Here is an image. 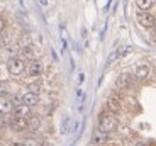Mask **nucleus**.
<instances>
[{"instance_id":"obj_1","label":"nucleus","mask_w":156,"mask_h":146,"mask_svg":"<svg viewBox=\"0 0 156 146\" xmlns=\"http://www.w3.org/2000/svg\"><path fill=\"white\" fill-rule=\"evenodd\" d=\"M98 129L107 133V134L114 133L117 129V119L112 114H102L98 117Z\"/></svg>"},{"instance_id":"obj_2","label":"nucleus","mask_w":156,"mask_h":146,"mask_svg":"<svg viewBox=\"0 0 156 146\" xmlns=\"http://www.w3.org/2000/svg\"><path fill=\"white\" fill-rule=\"evenodd\" d=\"M7 70L10 75L17 77V75H22L26 71V61L22 58H10L7 63Z\"/></svg>"},{"instance_id":"obj_3","label":"nucleus","mask_w":156,"mask_h":146,"mask_svg":"<svg viewBox=\"0 0 156 146\" xmlns=\"http://www.w3.org/2000/svg\"><path fill=\"white\" fill-rule=\"evenodd\" d=\"M105 107H107V111L112 112V114L119 112V111L122 109V100H121V97H119L117 94L109 95V97H107V100H105Z\"/></svg>"},{"instance_id":"obj_4","label":"nucleus","mask_w":156,"mask_h":146,"mask_svg":"<svg viewBox=\"0 0 156 146\" xmlns=\"http://www.w3.org/2000/svg\"><path fill=\"white\" fill-rule=\"evenodd\" d=\"M26 71H27V75H29V77L36 78V77H41V75H43L44 66H43V63H41L39 59H32L31 63L26 66Z\"/></svg>"},{"instance_id":"obj_5","label":"nucleus","mask_w":156,"mask_h":146,"mask_svg":"<svg viewBox=\"0 0 156 146\" xmlns=\"http://www.w3.org/2000/svg\"><path fill=\"white\" fill-rule=\"evenodd\" d=\"M154 22H156V19L151 12H139V14H137V24H139L141 27L149 29V27L154 26Z\"/></svg>"},{"instance_id":"obj_6","label":"nucleus","mask_w":156,"mask_h":146,"mask_svg":"<svg viewBox=\"0 0 156 146\" xmlns=\"http://www.w3.org/2000/svg\"><path fill=\"white\" fill-rule=\"evenodd\" d=\"M20 102L27 107H34L39 104V94H34V92H26V94L20 97Z\"/></svg>"},{"instance_id":"obj_7","label":"nucleus","mask_w":156,"mask_h":146,"mask_svg":"<svg viewBox=\"0 0 156 146\" xmlns=\"http://www.w3.org/2000/svg\"><path fill=\"white\" fill-rule=\"evenodd\" d=\"M107 139H109V134L104 133V131H100V129H95L94 133H92V144H94V146L105 144Z\"/></svg>"},{"instance_id":"obj_8","label":"nucleus","mask_w":156,"mask_h":146,"mask_svg":"<svg viewBox=\"0 0 156 146\" xmlns=\"http://www.w3.org/2000/svg\"><path fill=\"white\" fill-rule=\"evenodd\" d=\"M131 82H133V78H131L129 73H121L115 80V87L119 88V90H126V88L131 87Z\"/></svg>"},{"instance_id":"obj_9","label":"nucleus","mask_w":156,"mask_h":146,"mask_svg":"<svg viewBox=\"0 0 156 146\" xmlns=\"http://www.w3.org/2000/svg\"><path fill=\"white\" fill-rule=\"evenodd\" d=\"M12 112H14V117H19V119H29L31 117V107L24 105V104L16 105Z\"/></svg>"},{"instance_id":"obj_10","label":"nucleus","mask_w":156,"mask_h":146,"mask_svg":"<svg viewBox=\"0 0 156 146\" xmlns=\"http://www.w3.org/2000/svg\"><path fill=\"white\" fill-rule=\"evenodd\" d=\"M10 127H12L14 131H17V133H20V131L29 129V123H27V119L12 117V119H10Z\"/></svg>"},{"instance_id":"obj_11","label":"nucleus","mask_w":156,"mask_h":146,"mask_svg":"<svg viewBox=\"0 0 156 146\" xmlns=\"http://www.w3.org/2000/svg\"><path fill=\"white\" fill-rule=\"evenodd\" d=\"M12 111H14V102L10 99H7V97H2L0 99V114L9 116Z\"/></svg>"},{"instance_id":"obj_12","label":"nucleus","mask_w":156,"mask_h":146,"mask_svg":"<svg viewBox=\"0 0 156 146\" xmlns=\"http://www.w3.org/2000/svg\"><path fill=\"white\" fill-rule=\"evenodd\" d=\"M149 77V66L148 65H137L136 66V78L144 80Z\"/></svg>"},{"instance_id":"obj_13","label":"nucleus","mask_w":156,"mask_h":146,"mask_svg":"<svg viewBox=\"0 0 156 146\" xmlns=\"http://www.w3.org/2000/svg\"><path fill=\"white\" fill-rule=\"evenodd\" d=\"M20 51H22V56L24 58H29L32 61V59H36L34 56H36V48L32 46V44H27V46H22V49H20Z\"/></svg>"},{"instance_id":"obj_14","label":"nucleus","mask_w":156,"mask_h":146,"mask_svg":"<svg viewBox=\"0 0 156 146\" xmlns=\"http://www.w3.org/2000/svg\"><path fill=\"white\" fill-rule=\"evenodd\" d=\"M153 5H154V0H136V7L141 12H149Z\"/></svg>"},{"instance_id":"obj_15","label":"nucleus","mask_w":156,"mask_h":146,"mask_svg":"<svg viewBox=\"0 0 156 146\" xmlns=\"http://www.w3.org/2000/svg\"><path fill=\"white\" fill-rule=\"evenodd\" d=\"M27 123H29V129L37 131L39 126H41V119H39L37 116H31V117L27 119Z\"/></svg>"},{"instance_id":"obj_16","label":"nucleus","mask_w":156,"mask_h":146,"mask_svg":"<svg viewBox=\"0 0 156 146\" xmlns=\"http://www.w3.org/2000/svg\"><path fill=\"white\" fill-rule=\"evenodd\" d=\"M24 146H39V141L36 138H27L26 141H22Z\"/></svg>"},{"instance_id":"obj_17","label":"nucleus","mask_w":156,"mask_h":146,"mask_svg":"<svg viewBox=\"0 0 156 146\" xmlns=\"http://www.w3.org/2000/svg\"><path fill=\"white\" fill-rule=\"evenodd\" d=\"M117 58H119V53H117V49H115V51H112V53H110V56H109V59H107V63H112V61H115V59Z\"/></svg>"},{"instance_id":"obj_18","label":"nucleus","mask_w":156,"mask_h":146,"mask_svg":"<svg viewBox=\"0 0 156 146\" xmlns=\"http://www.w3.org/2000/svg\"><path fill=\"white\" fill-rule=\"evenodd\" d=\"M9 41H10V34H9V32H4V34H2V44H9Z\"/></svg>"},{"instance_id":"obj_19","label":"nucleus","mask_w":156,"mask_h":146,"mask_svg":"<svg viewBox=\"0 0 156 146\" xmlns=\"http://www.w3.org/2000/svg\"><path fill=\"white\" fill-rule=\"evenodd\" d=\"M7 95V88H5V83H0V99Z\"/></svg>"},{"instance_id":"obj_20","label":"nucleus","mask_w":156,"mask_h":146,"mask_svg":"<svg viewBox=\"0 0 156 146\" xmlns=\"http://www.w3.org/2000/svg\"><path fill=\"white\" fill-rule=\"evenodd\" d=\"M37 2H39V5H41L43 9H48V7H49V0H37Z\"/></svg>"},{"instance_id":"obj_21","label":"nucleus","mask_w":156,"mask_h":146,"mask_svg":"<svg viewBox=\"0 0 156 146\" xmlns=\"http://www.w3.org/2000/svg\"><path fill=\"white\" fill-rule=\"evenodd\" d=\"M39 85H31V87H29V92H34V94H39Z\"/></svg>"},{"instance_id":"obj_22","label":"nucleus","mask_w":156,"mask_h":146,"mask_svg":"<svg viewBox=\"0 0 156 146\" xmlns=\"http://www.w3.org/2000/svg\"><path fill=\"white\" fill-rule=\"evenodd\" d=\"M4 31H5V20L2 19V17H0V34H2Z\"/></svg>"},{"instance_id":"obj_23","label":"nucleus","mask_w":156,"mask_h":146,"mask_svg":"<svg viewBox=\"0 0 156 146\" xmlns=\"http://www.w3.org/2000/svg\"><path fill=\"white\" fill-rule=\"evenodd\" d=\"M83 80H85V75H83V73H80V75H78V82L83 83Z\"/></svg>"},{"instance_id":"obj_24","label":"nucleus","mask_w":156,"mask_h":146,"mask_svg":"<svg viewBox=\"0 0 156 146\" xmlns=\"http://www.w3.org/2000/svg\"><path fill=\"white\" fill-rule=\"evenodd\" d=\"M9 146H24L22 143H19V141H14V143H10Z\"/></svg>"},{"instance_id":"obj_25","label":"nucleus","mask_w":156,"mask_h":146,"mask_svg":"<svg viewBox=\"0 0 156 146\" xmlns=\"http://www.w3.org/2000/svg\"><path fill=\"white\" fill-rule=\"evenodd\" d=\"M136 146H146L144 143H136Z\"/></svg>"},{"instance_id":"obj_26","label":"nucleus","mask_w":156,"mask_h":146,"mask_svg":"<svg viewBox=\"0 0 156 146\" xmlns=\"http://www.w3.org/2000/svg\"><path fill=\"white\" fill-rule=\"evenodd\" d=\"M153 31H154V36H156V22H154V26H153Z\"/></svg>"}]
</instances>
